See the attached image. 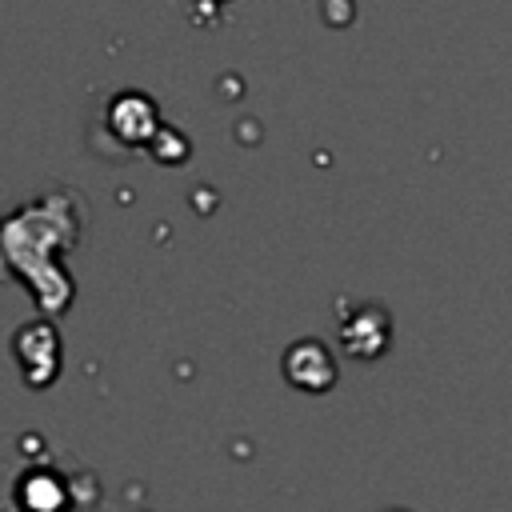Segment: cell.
Returning a JSON list of instances; mask_svg holds the SVG:
<instances>
[{
  "mask_svg": "<svg viewBox=\"0 0 512 512\" xmlns=\"http://www.w3.org/2000/svg\"><path fill=\"white\" fill-rule=\"evenodd\" d=\"M16 360H20L28 384H36V388L48 384L56 376V364H60L56 332L48 324H24L16 332Z\"/></svg>",
  "mask_w": 512,
  "mask_h": 512,
  "instance_id": "obj_2",
  "label": "cell"
},
{
  "mask_svg": "<svg viewBox=\"0 0 512 512\" xmlns=\"http://www.w3.org/2000/svg\"><path fill=\"white\" fill-rule=\"evenodd\" d=\"M284 376L300 392H328L336 384V360L320 340H296L284 352Z\"/></svg>",
  "mask_w": 512,
  "mask_h": 512,
  "instance_id": "obj_1",
  "label": "cell"
}]
</instances>
